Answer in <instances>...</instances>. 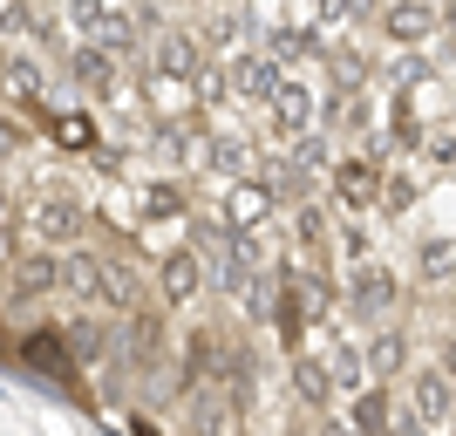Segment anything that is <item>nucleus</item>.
Returning a JSON list of instances; mask_svg holds the SVG:
<instances>
[{
  "label": "nucleus",
  "mask_w": 456,
  "mask_h": 436,
  "mask_svg": "<svg viewBox=\"0 0 456 436\" xmlns=\"http://www.w3.org/2000/svg\"><path fill=\"white\" fill-rule=\"evenodd\" d=\"M35 232L48 239L55 252H76L82 239H89V218H95V205H82V198H69V191H48V198H35Z\"/></svg>",
  "instance_id": "obj_1"
},
{
  "label": "nucleus",
  "mask_w": 456,
  "mask_h": 436,
  "mask_svg": "<svg viewBox=\"0 0 456 436\" xmlns=\"http://www.w3.org/2000/svg\"><path fill=\"white\" fill-rule=\"evenodd\" d=\"M341 300L354 307V321H381V314L402 300V280H395V273H388L381 259H362V266H347Z\"/></svg>",
  "instance_id": "obj_2"
},
{
  "label": "nucleus",
  "mask_w": 456,
  "mask_h": 436,
  "mask_svg": "<svg viewBox=\"0 0 456 436\" xmlns=\"http://www.w3.org/2000/svg\"><path fill=\"white\" fill-rule=\"evenodd\" d=\"M402 402H409L416 423L443 430V423L456 416V375H443L436 361H422V368H409V382H402Z\"/></svg>",
  "instance_id": "obj_3"
},
{
  "label": "nucleus",
  "mask_w": 456,
  "mask_h": 436,
  "mask_svg": "<svg viewBox=\"0 0 456 436\" xmlns=\"http://www.w3.org/2000/svg\"><path fill=\"white\" fill-rule=\"evenodd\" d=\"M232 89H239L246 110H273L280 89H286V62L273 55V48H246V55H232Z\"/></svg>",
  "instance_id": "obj_4"
},
{
  "label": "nucleus",
  "mask_w": 456,
  "mask_h": 436,
  "mask_svg": "<svg viewBox=\"0 0 456 436\" xmlns=\"http://www.w3.org/2000/svg\"><path fill=\"white\" fill-rule=\"evenodd\" d=\"M116 355L130 361L136 375H151L157 361H164V314H157V307L123 314V321H116Z\"/></svg>",
  "instance_id": "obj_5"
},
{
  "label": "nucleus",
  "mask_w": 456,
  "mask_h": 436,
  "mask_svg": "<svg viewBox=\"0 0 456 436\" xmlns=\"http://www.w3.org/2000/svg\"><path fill=\"white\" fill-rule=\"evenodd\" d=\"M205 62H211V55H205V41H198V35H184V28H164L143 69H151V76H164V82H198V69H205Z\"/></svg>",
  "instance_id": "obj_6"
},
{
  "label": "nucleus",
  "mask_w": 456,
  "mask_h": 436,
  "mask_svg": "<svg viewBox=\"0 0 456 436\" xmlns=\"http://www.w3.org/2000/svg\"><path fill=\"white\" fill-rule=\"evenodd\" d=\"M334 198H341L347 211H362V205H375L381 198V185H388V171H381V157H368V151H347L341 164H334Z\"/></svg>",
  "instance_id": "obj_7"
},
{
  "label": "nucleus",
  "mask_w": 456,
  "mask_h": 436,
  "mask_svg": "<svg viewBox=\"0 0 456 436\" xmlns=\"http://www.w3.org/2000/svg\"><path fill=\"white\" fill-rule=\"evenodd\" d=\"M205 273H211V266L198 259L191 246H171L164 266H157V300H164V307H191L198 293H205Z\"/></svg>",
  "instance_id": "obj_8"
},
{
  "label": "nucleus",
  "mask_w": 456,
  "mask_h": 436,
  "mask_svg": "<svg viewBox=\"0 0 456 436\" xmlns=\"http://www.w3.org/2000/svg\"><path fill=\"white\" fill-rule=\"evenodd\" d=\"M273 205H280V198H273L266 177H246V185H232V191H225V211H218V218H225L232 232H246V239H252V232L273 218Z\"/></svg>",
  "instance_id": "obj_9"
},
{
  "label": "nucleus",
  "mask_w": 456,
  "mask_h": 436,
  "mask_svg": "<svg viewBox=\"0 0 456 436\" xmlns=\"http://www.w3.org/2000/svg\"><path fill=\"white\" fill-rule=\"evenodd\" d=\"M69 82L76 89H89V95H116L123 89V55H110V48H69Z\"/></svg>",
  "instance_id": "obj_10"
},
{
  "label": "nucleus",
  "mask_w": 456,
  "mask_h": 436,
  "mask_svg": "<svg viewBox=\"0 0 456 436\" xmlns=\"http://www.w3.org/2000/svg\"><path fill=\"white\" fill-rule=\"evenodd\" d=\"M436 28H443L436 0H388V7H381V35L388 41H429Z\"/></svg>",
  "instance_id": "obj_11"
},
{
  "label": "nucleus",
  "mask_w": 456,
  "mask_h": 436,
  "mask_svg": "<svg viewBox=\"0 0 456 436\" xmlns=\"http://www.w3.org/2000/svg\"><path fill=\"white\" fill-rule=\"evenodd\" d=\"M55 286H61L55 252H20V259H7V293H14V300H41V293H55Z\"/></svg>",
  "instance_id": "obj_12"
},
{
  "label": "nucleus",
  "mask_w": 456,
  "mask_h": 436,
  "mask_svg": "<svg viewBox=\"0 0 456 436\" xmlns=\"http://www.w3.org/2000/svg\"><path fill=\"white\" fill-rule=\"evenodd\" d=\"M184 409H191V436H232V430H239V402L218 396L211 382H205V389H191Z\"/></svg>",
  "instance_id": "obj_13"
},
{
  "label": "nucleus",
  "mask_w": 456,
  "mask_h": 436,
  "mask_svg": "<svg viewBox=\"0 0 456 436\" xmlns=\"http://www.w3.org/2000/svg\"><path fill=\"white\" fill-rule=\"evenodd\" d=\"M362 355H368V375L375 382H409V334L402 327H375Z\"/></svg>",
  "instance_id": "obj_14"
},
{
  "label": "nucleus",
  "mask_w": 456,
  "mask_h": 436,
  "mask_svg": "<svg viewBox=\"0 0 456 436\" xmlns=\"http://www.w3.org/2000/svg\"><path fill=\"white\" fill-rule=\"evenodd\" d=\"M102 280H110V252H89V246L61 252V286L76 300H102Z\"/></svg>",
  "instance_id": "obj_15"
},
{
  "label": "nucleus",
  "mask_w": 456,
  "mask_h": 436,
  "mask_svg": "<svg viewBox=\"0 0 456 436\" xmlns=\"http://www.w3.org/2000/svg\"><path fill=\"white\" fill-rule=\"evenodd\" d=\"M102 300H110L116 314H143V307H151V280H143V266H130V259H110Z\"/></svg>",
  "instance_id": "obj_16"
},
{
  "label": "nucleus",
  "mask_w": 456,
  "mask_h": 436,
  "mask_svg": "<svg viewBox=\"0 0 456 436\" xmlns=\"http://www.w3.org/2000/svg\"><path fill=\"white\" fill-rule=\"evenodd\" d=\"M347 423L362 436H388L395 430V402H388V382H368L362 396H347Z\"/></svg>",
  "instance_id": "obj_17"
},
{
  "label": "nucleus",
  "mask_w": 456,
  "mask_h": 436,
  "mask_svg": "<svg viewBox=\"0 0 456 436\" xmlns=\"http://www.w3.org/2000/svg\"><path fill=\"white\" fill-rule=\"evenodd\" d=\"M286 382H293V402H300V409H327V402H334V375H327L321 355H293Z\"/></svg>",
  "instance_id": "obj_18"
},
{
  "label": "nucleus",
  "mask_w": 456,
  "mask_h": 436,
  "mask_svg": "<svg viewBox=\"0 0 456 436\" xmlns=\"http://www.w3.org/2000/svg\"><path fill=\"white\" fill-rule=\"evenodd\" d=\"M273 130H280L286 144H300V136H314V130H321V116H314V95L286 82V89H280V103H273Z\"/></svg>",
  "instance_id": "obj_19"
},
{
  "label": "nucleus",
  "mask_w": 456,
  "mask_h": 436,
  "mask_svg": "<svg viewBox=\"0 0 456 436\" xmlns=\"http://www.w3.org/2000/svg\"><path fill=\"white\" fill-rule=\"evenodd\" d=\"M246 28H252V21L239 14V7H225V14H205L198 28H191V35L205 41V55H218V62H225V48H239V41H246Z\"/></svg>",
  "instance_id": "obj_20"
},
{
  "label": "nucleus",
  "mask_w": 456,
  "mask_h": 436,
  "mask_svg": "<svg viewBox=\"0 0 456 436\" xmlns=\"http://www.w3.org/2000/svg\"><path fill=\"white\" fill-rule=\"evenodd\" d=\"M61 334H69V348H76V361H102L116 348V327H102L95 321V314H76V321L61 327Z\"/></svg>",
  "instance_id": "obj_21"
},
{
  "label": "nucleus",
  "mask_w": 456,
  "mask_h": 436,
  "mask_svg": "<svg viewBox=\"0 0 456 436\" xmlns=\"http://www.w3.org/2000/svg\"><path fill=\"white\" fill-rule=\"evenodd\" d=\"M205 164H211L218 177H246V171H252V151L239 144V136H211V144H205Z\"/></svg>",
  "instance_id": "obj_22"
},
{
  "label": "nucleus",
  "mask_w": 456,
  "mask_h": 436,
  "mask_svg": "<svg viewBox=\"0 0 456 436\" xmlns=\"http://www.w3.org/2000/svg\"><path fill=\"white\" fill-rule=\"evenodd\" d=\"M35 89H41V62L28 48H7V103L20 110V95H35Z\"/></svg>",
  "instance_id": "obj_23"
},
{
  "label": "nucleus",
  "mask_w": 456,
  "mask_h": 436,
  "mask_svg": "<svg viewBox=\"0 0 456 436\" xmlns=\"http://www.w3.org/2000/svg\"><path fill=\"white\" fill-rule=\"evenodd\" d=\"M191 95H198V110H218V103L232 95V69H225L218 55H211L205 69H198V82H191Z\"/></svg>",
  "instance_id": "obj_24"
},
{
  "label": "nucleus",
  "mask_w": 456,
  "mask_h": 436,
  "mask_svg": "<svg viewBox=\"0 0 456 436\" xmlns=\"http://www.w3.org/2000/svg\"><path fill=\"white\" fill-rule=\"evenodd\" d=\"M293 239H300V252H321V239H327V211H321V205H293Z\"/></svg>",
  "instance_id": "obj_25"
},
{
  "label": "nucleus",
  "mask_w": 456,
  "mask_h": 436,
  "mask_svg": "<svg viewBox=\"0 0 456 436\" xmlns=\"http://www.w3.org/2000/svg\"><path fill=\"white\" fill-rule=\"evenodd\" d=\"M48 130H55L69 151H89V144H95V123H89V116H55V110H48Z\"/></svg>",
  "instance_id": "obj_26"
},
{
  "label": "nucleus",
  "mask_w": 456,
  "mask_h": 436,
  "mask_svg": "<svg viewBox=\"0 0 456 436\" xmlns=\"http://www.w3.org/2000/svg\"><path fill=\"white\" fill-rule=\"evenodd\" d=\"M409 205H416V177H409V171H388V185H381V211L402 218Z\"/></svg>",
  "instance_id": "obj_27"
},
{
  "label": "nucleus",
  "mask_w": 456,
  "mask_h": 436,
  "mask_svg": "<svg viewBox=\"0 0 456 436\" xmlns=\"http://www.w3.org/2000/svg\"><path fill=\"white\" fill-rule=\"evenodd\" d=\"M136 205L151 211V218H177V211H184V198H177V185H151L143 198H136Z\"/></svg>",
  "instance_id": "obj_28"
},
{
  "label": "nucleus",
  "mask_w": 456,
  "mask_h": 436,
  "mask_svg": "<svg viewBox=\"0 0 456 436\" xmlns=\"http://www.w3.org/2000/svg\"><path fill=\"white\" fill-rule=\"evenodd\" d=\"M456 266V246H422V280H443Z\"/></svg>",
  "instance_id": "obj_29"
},
{
  "label": "nucleus",
  "mask_w": 456,
  "mask_h": 436,
  "mask_svg": "<svg viewBox=\"0 0 456 436\" xmlns=\"http://www.w3.org/2000/svg\"><path fill=\"white\" fill-rule=\"evenodd\" d=\"M341 252H347V259H354V266H362V252H368V232L354 226V218H347V226H341Z\"/></svg>",
  "instance_id": "obj_30"
},
{
  "label": "nucleus",
  "mask_w": 456,
  "mask_h": 436,
  "mask_svg": "<svg viewBox=\"0 0 456 436\" xmlns=\"http://www.w3.org/2000/svg\"><path fill=\"white\" fill-rule=\"evenodd\" d=\"M422 151H429V164H450V157H456V130H436Z\"/></svg>",
  "instance_id": "obj_31"
},
{
  "label": "nucleus",
  "mask_w": 456,
  "mask_h": 436,
  "mask_svg": "<svg viewBox=\"0 0 456 436\" xmlns=\"http://www.w3.org/2000/svg\"><path fill=\"white\" fill-rule=\"evenodd\" d=\"M436 368H443V375H456V334H443V341H436Z\"/></svg>",
  "instance_id": "obj_32"
},
{
  "label": "nucleus",
  "mask_w": 456,
  "mask_h": 436,
  "mask_svg": "<svg viewBox=\"0 0 456 436\" xmlns=\"http://www.w3.org/2000/svg\"><path fill=\"white\" fill-rule=\"evenodd\" d=\"M321 436H362V430H354V423H341V416H327V423H321Z\"/></svg>",
  "instance_id": "obj_33"
},
{
  "label": "nucleus",
  "mask_w": 456,
  "mask_h": 436,
  "mask_svg": "<svg viewBox=\"0 0 456 436\" xmlns=\"http://www.w3.org/2000/svg\"><path fill=\"white\" fill-rule=\"evenodd\" d=\"M130 436H157V423H143V416H136V423H130Z\"/></svg>",
  "instance_id": "obj_34"
},
{
  "label": "nucleus",
  "mask_w": 456,
  "mask_h": 436,
  "mask_svg": "<svg viewBox=\"0 0 456 436\" xmlns=\"http://www.w3.org/2000/svg\"><path fill=\"white\" fill-rule=\"evenodd\" d=\"M443 21H450V28H456V0H443Z\"/></svg>",
  "instance_id": "obj_35"
}]
</instances>
